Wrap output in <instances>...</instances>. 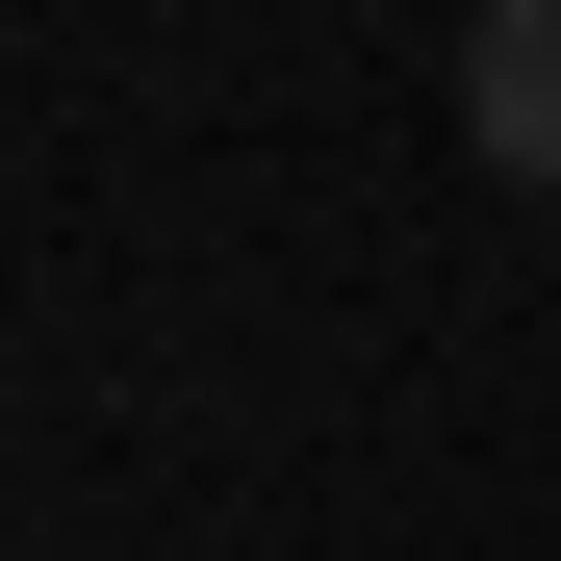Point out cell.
<instances>
[{"label": "cell", "mask_w": 561, "mask_h": 561, "mask_svg": "<svg viewBox=\"0 0 561 561\" xmlns=\"http://www.w3.org/2000/svg\"><path fill=\"white\" fill-rule=\"evenodd\" d=\"M459 153L561 205V0H459Z\"/></svg>", "instance_id": "obj_1"}]
</instances>
